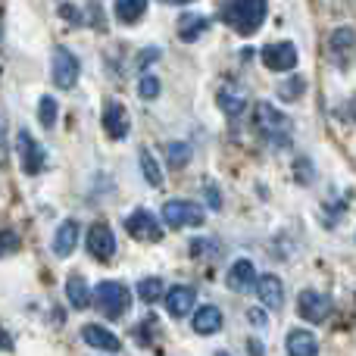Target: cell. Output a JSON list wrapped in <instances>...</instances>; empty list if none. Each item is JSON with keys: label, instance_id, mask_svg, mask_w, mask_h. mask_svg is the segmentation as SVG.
Here are the masks:
<instances>
[{"label": "cell", "instance_id": "cell-17", "mask_svg": "<svg viewBox=\"0 0 356 356\" xmlns=\"http://www.w3.org/2000/svg\"><path fill=\"white\" fill-rule=\"evenodd\" d=\"M216 100H219V110L225 113L228 119H238V116H244V110H247V94H244V91H238V88H232V85L219 88V94H216Z\"/></svg>", "mask_w": 356, "mask_h": 356}, {"label": "cell", "instance_id": "cell-8", "mask_svg": "<svg viewBox=\"0 0 356 356\" xmlns=\"http://www.w3.org/2000/svg\"><path fill=\"white\" fill-rule=\"evenodd\" d=\"M297 309H300V316L307 322L319 325V322H325L332 316V297L319 294V291H303L300 300H297Z\"/></svg>", "mask_w": 356, "mask_h": 356}, {"label": "cell", "instance_id": "cell-12", "mask_svg": "<svg viewBox=\"0 0 356 356\" xmlns=\"http://www.w3.org/2000/svg\"><path fill=\"white\" fill-rule=\"evenodd\" d=\"M81 341H85L88 347H94V350H104V353H119L122 350L119 338L104 325H85L81 328Z\"/></svg>", "mask_w": 356, "mask_h": 356}, {"label": "cell", "instance_id": "cell-16", "mask_svg": "<svg viewBox=\"0 0 356 356\" xmlns=\"http://www.w3.org/2000/svg\"><path fill=\"white\" fill-rule=\"evenodd\" d=\"M253 113H257V129L263 131V135H269V138H275V135H282L284 129H288V122H284V116L275 110V106H269L263 100V104H257L253 106Z\"/></svg>", "mask_w": 356, "mask_h": 356}, {"label": "cell", "instance_id": "cell-28", "mask_svg": "<svg viewBox=\"0 0 356 356\" xmlns=\"http://www.w3.org/2000/svg\"><path fill=\"white\" fill-rule=\"evenodd\" d=\"M160 91H163V85H160V79H154V75H144V79L138 81V94H141L144 100H156Z\"/></svg>", "mask_w": 356, "mask_h": 356}, {"label": "cell", "instance_id": "cell-7", "mask_svg": "<svg viewBox=\"0 0 356 356\" xmlns=\"http://www.w3.org/2000/svg\"><path fill=\"white\" fill-rule=\"evenodd\" d=\"M125 228H129V234L135 241H160L163 238L160 219H156L154 213H147V209H135V213L125 219Z\"/></svg>", "mask_w": 356, "mask_h": 356}, {"label": "cell", "instance_id": "cell-36", "mask_svg": "<svg viewBox=\"0 0 356 356\" xmlns=\"http://www.w3.org/2000/svg\"><path fill=\"white\" fill-rule=\"evenodd\" d=\"M163 3H191V0H163Z\"/></svg>", "mask_w": 356, "mask_h": 356}, {"label": "cell", "instance_id": "cell-21", "mask_svg": "<svg viewBox=\"0 0 356 356\" xmlns=\"http://www.w3.org/2000/svg\"><path fill=\"white\" fill-rule=\"evenodd\" d=\"M194 332L197 334H216L222 328V309L219 307H200L194 313Z\"/></svg>", "mask_w": 356, "mask_h": 356}, {"label": "cell", "instance_id": "cell-35", "mask_svg": "<svg viewBox=\"0 0 356 356\" xmlns=\"http://www.w3.org/2000/svg\"><path fill=\"white\" fill-rule=\"evenodd\" d=\"M247 350H250V356H263V344H259L257 338L247 341Z\"/></svg>", "mask_w": 356, "mask_h": 356}, {"label": "cell", "instance_id": "cell-38", "mask_svg": "<svg viewBox=\"0 0 356 356\" xmlns=\"http://www.w3.org/2000/svg\"><path fill=\"white\" fill-rule=\"evenodd\" d=\"M0 25H3V22H0Z\"/></svg>", "mask_w": 356, "mask_h": 356}, {"label": "cell", "instance_id": "cell-25", "mask_svg": "<svg viewBox=\"0 0 356 356\" xmlns=\"http://www.w3.org/2000/svg\"><path fill=\"white\" fill-rule=\"evenodd\" d=\"M166 156H169V166L181 169L184 163L191 160V147L188 144H181V141H172V144H166Z\"/></svg>", "mask_w": 356, "mask_h": 356}, {"label": "cell", "instance_id": "cell-26", "mask_svg": "<svg viewBox=\"0 0 356 356\" xmlns=\"http://www.w3.org/2000/svg\"><path fill=\"white\" fill-rule=\"evenodd\" d=\"M141 172L150 184H163V172H160V166H156V160H154L150 150H141Z\"/></svg>", "mask_w": 356, "mask_h": 356}, {"label": "cell", "instance_id": "cell-10", "mask_svg": "<svg viewBox=\"0 0 356 356\" xmlns=\"http://www.w3.org/2000/svg\"><path fill=\"white\" fill-rule=\"evenodd\" d=\"M257 297L266 309H282L284 307V284L278 275H259L257 278Z\"/></svg>", "mask_w": 356, "mask_h": 356}, {"label": "cell", "instance_id": "cell-30", "mask_svg": "<svg viewBox=\"0 0 356 356\" xmlns=\"http://www.w3.org/2000/svg\"><path fill=\"white\" fill-rule=\"evenodd\" d=\"M16 250H19V234L3 228V232H0V257H10V253H16Z\"/></svg>", "mask_w": 356, "mask_h": 356}, {"label": "cell", "instance_id": "cell-22", "mask_svg": "<svg viewBox=\"0 0 356 356\" xmlns=\"http://www.w3.org/2000/svg\"><path fill=\"white\" fill-rule=\"evenodd\" d=\"M147 10V0H116V19L125 25H135Z\"/></svg>", "mask_w": 356, "mask_h": 356}, {"label": "cell", "instance_id": "cell-19", "mask_svg": "<svg viewBox=\"0 0 356 356\" xmlns=\"http://www.w3.org/2000/svg\"><path fill=\"white\" fill-rule=\"evenodd\" d=\"M75 244H79V222L66 219L60 228H56V234H54V253L60 259H66L69 253L75 250Z\"/></svg>", "mask_w": 356, "mask_h": 356}, {"label": "cell", "instance_id": "cell-2", "mask_svg": "<svg viewBox=\"0 0 356 356\" xmlns=\"http://www.w3.org/2000/svg\"><path fill=\"white\" fill-rule=\"evenodd\" d=\"M94 303L100 307L104 316L119 319V316H125L131 307V291L125 288L122 282H100L97 288H94Z\"/></svg>", "mask_w": 356, "mask_h": 356}, {"label": "cell", "instance_id": "cell-1", "mask_svg": "<svg viewBox=\"0 0 356 356\" xmlns=\"http://www.w3.org/2000/svg\"><path fill=\"white\" fill-rule=\"evenodd\" d=\"M266 10H269L266 0H225V3H222V19H225L238 35H253V31L263 25Z\"/></svg>", "mask_w": 356, "mask_h": 356}, {"label": "cell", "instance_id": "cell-11", "mask_svg": "<svg viewBox=\"0 0 356 356\" xmlns=\"http://www.w3.org/2000/svg\"><path fill=\"white\" fill-rule=\"evenodd\" d=\"M104 129H106V135H110L113 141H122V138L129 135L131 122H129V113H125L122 104L113 100V104L104 106Z\"/></svg>", "mask_w": 356, "mask_h": 356}, {"label": "cell", "instance_id": "cell-34", "mask_svg": "<svg viewBox=\"0 0 356 356\" xmlns=\"http://www.w3.org/2000/svg\"><path fill=\"white\" fill-rule=\"evenodd\" d=\"M247 316H250V322H253V325H257V328H263V325H266V316L259 313V309H250V313H247Z\"/></svg>", "mask_w": 356, "mask_h": 356}, {"label": "cell", "instance_id": "cell-9", "mask_svg": "<svg viewBox=\"0 0 356 356\" xmlns=\"http://www.w3.org/2000/svg\"><path fill=\"white\" fill-rule=\"evenodd\" d=\"M16 144H19V160H22V169L29 175H38L44 169V163H47V154H44V147L29 135V131H19Z\"/></svg>", "mask_w": 356, "mask_h": 356}, {"label": "cell", "instance_id": "cell-29", "mask_svg": "<svg viewBox=\"0 0 356 356\" xmlns=\"http://www.w3.org/2000/svg\"><path fill=\"white\" fill-rule=\"evenodd\" d=\"M303 88H307V81L297 75V79H291V81H284L282 88H278V94H282V100H300V94H303Z\"/></svg>", "mask_w": 356, "mask_h": 356}, {"label": "cell", "instance_id": "cell-3", "mask_svg": "<svg viewBox=\"0 0 356 356\" xmlns=\"http://www.w3.org/2000/svg\"><path fill=\"white\" fill-rule=\"evenodd\" d=\"M163 222L172 228H184V225H203V209L191 200H169L163 207Z\"/></svg>", "mask_w": 356, "mask_h": 356}, {"label": "cell", "instance_id": "cell-33", "mask_svg": "<svg viewBox=\"0 0 356 356\" xmlns=\"http://www.w3.org/2000/svg\"><path fill=\"white\" fill-rule=\"evenodd\" d=\"M207 203H209L213 209L222 207V197H219V191H216V188H207Z\"/></svg>", "mask_w": 356, "mask_h": 356}, {"label": "cell", "instance_id": "cell-5", "mask_svg": "<svg viewBox=\"0 0 356 356\" xmlns=\"http://www.w3.org/2000/svg\"><path fill=\"white\" fill-rule=\"evenodd\" d=\"M353 50H356V31L353 29H334L332 38H328V56L338 69H347L353 60Z\"/></svg>", "mask_w": 356, "mask_h": 356}, {"label": "cell", "instance_id": "cell-27", "mask_svg": "<svg viewBox=\"0 0 356 356\" xmlns=\"http://www.w3.org/2000/svg\"><path fill=\"white\" fill-rule=\"evenodd\" d=\"M38 119H41L44 129H50V125L56 122V100L54 97H41V100H38Z\"/></svg>", "mask_w": 356, "mask_h": 356}, {"label": "cell", "instance_id": "cell-15", "mask_svg": "<svg viewBox=\"0 0 356 356\" xmlns=\"http://www.w3.org/2000/svg\"><path fill=\"white\" fill-rule=\"evenodd\" d=\"M194 288H188V284H175V288L166 291V309L169 316H175V319H181V316H188L191 309H194Z\"/></svg>", "mask_w": 356, "mask_h": 356}, {"label": "cell", "instance_id": "cell-24", "mask_svg": "<svg viewBox=\"0 0 356 356\" xmlns=\"http://www.w3.org/2000/svg\"><path fill=\"white\" fill-rule=\"evenodd\" d=\"M138 297H141L144 303H156L160 297H166V284H163L160 278H141V284H138Z\"/></svg>", "mask_w": 356, "mask_h": 356}, {"label": "cell", "instance_id": "cell-32", "mask_svg": "<svg viewBox=\"0 0 356 356\" xmlns=\"http://www.w3.org/2000/svg\"><path fill=\"white\" fill-rule=\"evenodd\" d=\"M60 16L66 19L69 25H79V22H81V19H79V6H72V3H63V6H60Z\"/></svg>", "mask_w": 356, "mask_h": 356}, {"label": "cell", "instance_id": "cell-37", "mask_svg": "<svg viewBox=\"0 0 356 356\" xmlns=\"http://www.w3.org/2000/svg\"><path fill=\"white\" fill-rule=\"evenodd\" d=\"M216 356H228V353H216Z\"/></svg>", "mask_w": 356, "mask_h": 356}, {"label": "cell", "instance_id": "cell-18", "mask_svg": "<svg viewBox=\"0 0 356 356\" xmlns=\"http://www.w3.org/2000/svg\"><path fill=\"white\" fill-rule=\"evenodd\" d=\"M288 356H319V341L307 328L288 332Z\"/></svg>", "mask_w": 356, "mask_h": 356}, {"label": "cell", "instance_id": "cell-20", "mask_svg": "<svg viewBox=\"0 0 356 356\" xmlns=\"http://www.w3.org/2000/svg\"><path fill=\"white\" fill-rule=\"evenodd\" d=\"M66 297H69V303H72L75 309H88V307H91V300H94V291L88 288V282L81 275H69Z\"/></svg>", "mask_w": 356, "mask_h": 356}, {"label": "cell", "instance_id": "cell-31", "mask_svg": "<svg viewBox=\"0 0 356 356\" xmlns=\"http://www.w3.org/2000/svg\"><path fill=\"white\" fill-rule=\"evenodd\" d=\"M294 175H297V181L309 184V181H313V163H309V160H297L294 163Z\"/></svg>", "mask_w": 356, "mask_h": 356}, {"label": "cell", "instance_id": "cell-6", "mask_svg": "<svg viewBox=\"0 0 356 356\" xmlns=\"http://www.w3.org/2000/svg\"><path fill=\"white\" fill-rule=\"evenodd\" d=\"M263 66L272 72H288L297 66V47L291 41H275L263 47Z\"/></svg>", "mask_w": 356, "mask_h": 356}, {"label": "cell", "instance_id": "cell-13", "mask_svg": "<svg viewBox=\"0 0 356 356\" xmlns=\"http://www.w3.org/2000/svg\"><path fill=\"white\" fill-rule=\"evenodd\" d=\"M88 253L94 259H110L116 253V238H113V232L106 225H91V232H88Z\"/></svg>", "mask_w": 356, "mask_h": 356}, {"label": "cell", "instance_id": "cell-14", "mask_svg": "<svg viewBox=\"0 0 356 356\" xmlns=\"http://www.w3.org/2000/svg\"><path fill=\"white\" fill-rule=\"evenodd\" d=\"M225 284H228L232 291H238V294H244V291L257 288V266H253L250 259H238V263L228 269Z\"/></svg>", "mask_w": 356, "mask_h": 356}, {"label": "cell", "instance_id": "cell-23", "mask_svg": "<svg viewBox=\"0 0 356 356\" xmlns=\"http://www.w3.org/2000/svg\"><path fill=\"white\" fill-rule=\"evenodd\" d=\"M207 25H209V19L207 16H181L178 19V35L184 38V41H194V38H200L203 31H207Z\"/></svg>", "mask_w": 356, "mask_h": 356}, {"label": "cell", "instance_id": "cell-4", "mask_svg": "<svg viewBox=\"0 0 356 356\" xmlns=\"http://www.w3.org/2000/svg\"><path fill=\"white\" fill-rule=\"evenodd\" d=\"M79 72H81L79 56H75L72 50H66V47H56L54 50V81H56V88H63V91L75 88Z\"/></svg>", "mask_w": 356, "mask_h": 356}]
</instances>
